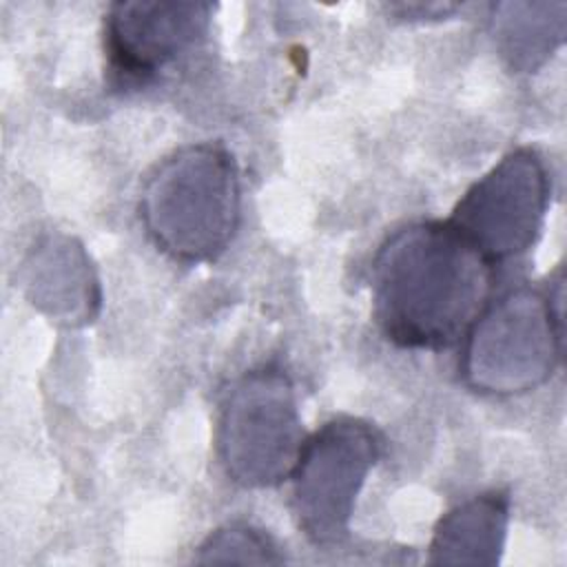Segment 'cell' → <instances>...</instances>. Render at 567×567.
I'll return each mask as SVG.
<instances>
[{"instance_id": "cell-1", "label": "cell", "mask_w": 567, "mask_h": 567, "mask_svg": "<svg viewBox=\"0 0 567 567\" xmlns=\"http://www.w3.org/2000/svg\"><path fill=\"white\" fill-rule=\"evenodd\" d=\"M492 275L494 266L447 221H412L372 257L374 321L401 348H450L489 301Z\"/></svg>"}, {"instance_id": "cell-5", "label": "cell", "mask_w": 567, "mask_h": 567, "mask_svg": "<svg viewBox=\"0 0 567 567\" xmlns=\"http://www.w3.org/2000/svg\"><path fill=\"white\" fill-rule=\"evenodd\" d=\"M383 454V436L363 419L334 416L310 434L290 472L292 514L317 547L339 545L354 503Z\"/></svg>"}, {"instance_id": "cell-7", "label": "cell", "mask_w": 567, "mask_h": 567, "mask_svg": "<svg viewBox=\"0 0 567 567\" xmlns=\"http://www.w3.org/2000/svg\"><path fill=\"white\" fill-rule=\"evenodd\" d=\"M210 2H113L104 16V49L111 69L144 82L190 51L208 33Z\"/></svg>"}, {"instance_id": "cell-9", "label": "cell", "mask_w": 567, "mask_h": 567, "mask_svg": "<svg viewBox=\"0 0 567 567\" xmlns=\"http://www.w3.org/2000/svg\"><path fill=\"white\" fill-rule=\"evenodd\" d=\"M509 525V496L501 489L476 494L434 527L427 563L432 565H496Z\"/></svg>"}, {"instance_id": "cell-12", "label": "cell", "mask_w": 567, "mask_h": 567, "mask_svg": "<svg viewBox=\"0 0 567 567\" xmlns=\"http://www.w3.org/2000/svg\"><path fill=\"white\" fill-rule=\"evenodd\" d=\"M388 13L396 16L399 20H410V22H425V20H441L461 9V4H450V2H396V4H385Z\"/></svg>"}, {"instance_id": "cell-8", "label": "cell", "mask_w": 567, "mask_h": 567, "mask_svg": "<svg viewBox=\"0 0 567 567\" xmlns=\"http://www.w3.org/2000/svg\"><path fill=\"white\" fill-rule=\"evenodd\" d=\"M31 303L64 326L89 323L100 310V281L86 250L66 235L40 239L22 264Z\"/></svg>"}, {"instance_id": "cell-3", "label": "cell", "mask_w": 567, "mask_h": 567, "mask_svg": "<svg viewBox=\"0 0 567 567\" xmlns=\"http://www.w3.org/2000/svg\"><path fill=\"white\" fill-rule=\"evenodd\" d=\"M563 359V270L549 288L512 286L489 299L463 334L461 377L485 396L545 385Z\"/></svg>"}, {"instance_id": "cell-4", "label": "cell", "mask_w": 567, "mask_h": 567, "mask_svg": "<svg viewBox=\"0 0 567 567\" xmlns=\"http://www.w3.org/2000/svg\"><path fill=\"white\" fill-rule=\"evenodd\" d=\"M303 441L295 385L281 368L264 365L233 383L219 412L217 454L235 485L264 489L290 478Z\"/></svg>"}, {"instance_id": "cell-10", "label": "cell", "mask_w": 567, "mask_h": 567, "mask_svg": "<svg viewBox=\"0 0 567 567\" xmlns=\"http://www.w3.org/2000/svg\"><path fill=\"white\" fill-rule=\"evenodd\" d=\"M565 2H498L492 4V38L496 51L516 73L543 66L565 38Z\"/></svg>"}, {"instance_id": "cell-11", "label": "cell", "mask_w": 567, "mask_h": 567, "mask_svg": "<svg viewBox=\"0 0 567 567\" xmlns=\"http://www.w3.org/2000/svg\"><path fill=\"white\" fill-rule=\"evenodd\" d=\"M195 563H241V565H279L284 554L264 529L233 520L210 532L197 547Z\"/></svg>"}, {"instance_id": "cell-2", "label": "cell", "mask_w": 567, "mask_h": 567, "mask_svg": "<svg viewBox=\"0 0 567 567\" xmlns=\"http://www.w3.org/2000/svg\"><path fill=\"white\" fill-rule=\"evenodd\" d=\"M241 188L233 153L219 142H197L164 157L140 197L151 239L177 261H215L239 226Z\"/></svg>"}, {"instance_id": "cell-6", "label": "cell", "mask_w": 567, "mask_h": 567, "mask_svg": "<svg viewBox=\"0 0 567 567\" xmlns=\"http://www.w3.org/2000/svg\"><path fill=\"white\" fill-rule=\"evenodd\" d=\"M551 177L536 148L509 151L452 208L447 226L489 266L525 255L540 237Z\"/></svg>"}]
</instances>
